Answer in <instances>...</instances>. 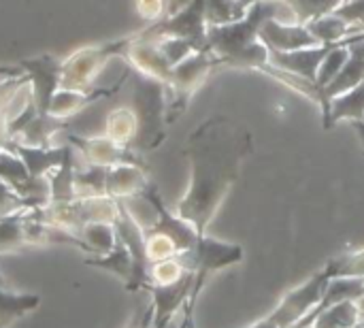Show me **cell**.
Returning <instances> with one entry per match:
<instances>
[{"instance_id":"obj_1","label":"cell","mask_w":364,"mask_h":328,"mask_svg":"<svg viewBox=\"0 0 364 328\" xmlns=\"http://www.w3.org/2000/svg\"><path fill=\"white\" fill-rule=\"evenodd\" d=\"M250 128L228 115H213L198 124L186 141L190 184L177 205V216L200 235L213 222L230 188L252 154Z\"/></svg>"},{"instance_id":"obj_2","label":"cell","mask_w":364,"mask_h":328,"mask_svg":"<svg viewBox=\"0 0 364 328\" xmlns=\"http://www.w3.org/2000/svg\"><path fill=\"white\" fill-rule=\"evenodd\" d=\"M132 111L136 117V137L132 149L136 154H149L158 149L168 134L166 115V85L158 79L139 75L132 70Z\"/></svg>"},{"instance_id":"obj_3","label":"cell","mask_w":364,"mask_h":328,"mask_svg":"<svg viewBox=\"0 0 364 328\" xmlns=\"http://www.w3.org/2000/svg\"><path fill=\"white\" fill-rule=\"evenodd\" d=\"M218 70V60L209 49L194 51L183 62L175 64L166 85V115L168 124H175L188 109L192 96L200 90L207 77Z\"/></svg>"},{"instance_id":"obj_4","label":"cell","mask_w":364,"mask_h":328,"mask_svg":"<svg viewBox=\"0 0 364 328\" xmlns=\"http://www.w3.org/2000/svg\"><path fill=\"white\" fill-rule=\"evenodd\" d=\"M136 34V32H134ZM134 34L107 41V43H94L87 47H81L73 51L68 58H64V68H62V88L66 90H87L92 88L96 75L105 68V64L111 58H122L126 47L132 43Z\"/></svg>"},{"instance_id":"obj_5","label":"cell","mask_w":364,"mask_h":328,"mask_svg":"<svg viewBox=\"0 0 364 328\" xmlns=\"http://www.w3.org/2000/svg\"><path fill=\"white\" fill-rule=\"evenodd\" d=\"M205 4L207 0H190L175 13H168L156 23H149L143 28V36L147 38H164V36H177L192 41L198 49H207V17H205Z\"/></svg>"},{"instance_id":"obj_6","label":"cell","mask_w":364,"mask_h":328,"mask_svg":"<svg viewBox=\"0 0 364 328\" xmlns=\"http://www.w3.org/2000/svg\"><path fill=\"white\" fill-rule=\"evenodd\" d=\"M139 199H145L151 205V209L156 211V222L149 228H145V233L160 235V237L168 239L173 243L177 256L183 254V252L194 250V245L198 243L200 233L190 222H186L183 218H179L177 213L166 209V205H164V201H162V196H160L154 181H149V186L143 190V194Z\"/></svg>"},{"instance_id":"obj_7","label":"cell","mask_w":364,"mask_h":328,"mask_svg":"<svg viewBox=\"0 0 364 328\" xmlns=\"http://www.w3.org/2000/svg\"><path fill=\"white\" fill-rule=\"evenodd\" d=\"M17 66L28 77L30 92H32V102H34L38 115H49L51 100H53L55 92L62 88L64 60H60V58H55L51 53H43V55H36V58L19 60Z\"/></svg>"},{"instance_id":"obj_8","label":"cell","mask_w":364,"mask_h":328,"mask_svg":"<svg viewBox=\"0 0 364 328\" xmlns=\"http://www.w3.org/2000/svg\"><path fill=\"white\" fill-rule=\"evenodd\" d=\"M358 41H364V30H358L352 36H348L343 41H337V43H320V45L303 47V49H296V51H273V49H269V51H271L273 64H277L279 68H286V70L316 83V77H318V70H320V64L324 62V58L335 47L352 45V43H358Z\"/></svg>"},{"instance_id":"obj_9","label":"cell","mask_w":364,"mask_h":328,"mask_svg":"<svg viewBox=\"0 0 364 328\" xmlns=\"http://www.w3.org/2000/svg\"><path fill=\"white\" fill-rule=\"evenodd\" d=\"M68 143L81 156L83 164L96 166H117V164H145L141 154L130 149L128 145H119L113 139L105 137H77L70 134Z\"/></svg>"},{"instance_id":"obj_10","label":"cell","mask_w":364,"mask_h":328,"mask_svg":"<svg viewBox=\"0 0 364 328\" xmlns=\"http://www.w3.org/2000/svg\"><path fill=\"white\" fill-rule=\"evenodd\" d=\"M328 280H331L328 273L322 269L318 275H314L301 288L288 292L284 297V301L279 303V307L269 316L275 320V324L279 328H292L322 301V295H324V288H326Z\"/></svg>"},{"instance_id":"obj_11","label":"cell","mask_w":364,"mask_h":328,"mask_svg":"<svg viewBox=\"0 0 364 328\" xmlns=\"http://www.w3.org/2000/svg\"><path fill=\"white\" fill-rule=\"evenodd\" d=\"M194 284V271H186L179 280L171 284H151L147 292L151 295L154 320L151 328H166L177 316L179 310L186 307Z\"/></svg>"},{"instance_id":"obj_12","label":"cell","mask_w":364,"mask_h":328,"mask_svg":"<svg viewBox=\"0 0 364 328\" xmlns=\"http://www.w3.org/2000/svg\"><path fill=\"white\" fill-rule=\"evenodd\" d=\"M122 58L126 60L130 70H134L139 75H145V77H151V79H158L162 83L168 81L171 70H173V66L168 64V60L160 51L158 43L154 38L143 36L141 30L134 34L132 43L126 47Z\"/></svg>"},{"instance_id":"obj_13","label":"cell","mask_w":364,"mask_h":328,"mask_svg":"<svg viewBox=\"0 0 364 328\" xmlns=\"http://www.w3.org/2000/svg\"><path fill=\"white\" fill-rule=\"evenodd\" d=\"M260 41L273 51H296L303 47L320 45L305 23L267 19L260 26Z\"/></svg>"},{"instance_id":"obj_14","label":"cell","mask_w":364,"mask_h":328,"mask_svg":"<svg viewBox=\"0 0 364 328\" xmlns=\"http://www.w3.org/2000/svg\"><path fill=\"white\" fill-rule=\"evenodd\" d=\"M149 171L145 164H117L107 169V196L128 201L141 196L149 186Z\"/></svg>"},{"instance_id":"obj_15","label":"cell","mask_w":364,"mask_h":328,"mask_svg":"<svg viewBox=\"0 0 364 328\" xmlns=\"http://www.w3.org/2000/svg\"><path fill=\"white\" fill-rule=\"evenodd\" d=\"M13 152L23 160L30 177L43 179L49 177L64 160L68 145H23V143H13Z\"/></svg>"},{"instance_id":"obj_16","label":"cell","mask_w":364,"mask_h":328,"mask_svg":"<svg viewBox=\"0 0 364 328\" xmlns=\"http://www.w3.org/2000/svg\"><path fill=\"white\" fill-rule=\"evenodd\" d=\"M126 81V79H124ZM124 81H119L117 85L105 90V88H87V90H66V88H60L51 100V107H49V115L55 117V120H68L77 113H81L85 107H90L92 102H96L98 98H105L109 96L111 92H117Z\"/></svg>"},{"instance_id":"obj_17","label":"cell","mask_w":364,"mask_h":328,"mask_svg":"<svg viewBox=\"0 0 364 328\" xmlns=\"http://www.w3.org/2000/svg\"><path fill=\"white\" fill-rule=\"evenodd\" d=\"M364 120V81L354 85L352 90L328 100V109L322 113V124L326 130L341 122Z\"/></svg>"},{"instance_id":"obj_18","label":"cell","mask_w":364,"mask_h":328,"mask_svg":"<svg viewBox=\"0 0 364 328\" xmlns=\"http://www.w3.org/2000/svg\"><path fill=\"white\" fill-rule=\"evenodd\" d=\"M360 81H364V41H358V43L350 45V55H348V62L343 64L341 73L322 90V98H324L322 113L328 109V100L331 98L352 90Z\"/></svg>"},{"instance_id":"obj_19","label":"cell","mask_w":364,"mask_h":328,"mask_svg":"<svg viewBox=\"0 0 364 328\" xmlns=\"http://www.w3.org/2000/svg\"><path fill=\"white\" fill-rule=\"evenodd\" d=\"M85 267H94V269H102L107 273H113L115 277H119L124 284L130 282L132 277V271H134V260H132V254L130 250L126 248L124 241H119L117 237V243L115 248L109 252V254H100V256H87L83 260Z\"/></svg>"},{"instance_id":"obj_20","label":"cell","mask_w":364,"mask_h":328,"mask_svg":"<svg viewBox=\"0 0 364 328\" xmlns=\"http://www.w3.org/2000/svg\"><path fill=\"white\" fill-rule=\"evenodd\" d=\"M38 305V295H15L9 290V286H0V328H9L15 320L34 312Z\"/></svg>"},{"instance_id":"obj_21","label":"cell","mask_w":364,"mask_h":328,"mask_svg":"<svg viewBox=\"0 0 364 328\" xmlns=\"http://www.w3.org/2000/svg\"><path fill=\"white\" fill-rule=\"evenodd\" d=\"M360 312V301H341L324 310L309 328H356L364 320Z\"/></svg>"},{"instance_id":"obj_22","label":"cell","mask_w":364,"mask_h":328,"mask_svg":"<svg viewBox=\"0 0 364 328\" xmlns=\"http://www.w3.org/2000/svg\"><path fill=\"white\" fill-rule=\"evenodd\" d=\"M305 26H307V30L314 34V38L318 43H337V41H343V38L352 36L354 32L363 30L360 26H352V23H348L346 19H341L335 13L311 19Z\"/></svg>"},{"instance_id":"obj_23","label":"cell","mask_w":364,"mask_h":328,"mask_svg":"<svg viewBox=\"0 0 364 328\" xmlns=\"http://www.w3.org/2000/svg\"><path fill=\"white\" fill-rule=\"evenodd\" d=\"M77 235L85 243L90 256L109 254L117 243L115 224H109V222H87Z\"/></svg>"},{"instance_id":"obj_24","label":"cell","mask_w":364,"mask_h":328,"mask_svg":"<svg viewBox=\"0 0 364 328\" xmlns=\"http://www.w3.org/2000/svg\"><path fill=\"white\" fill-rule=\"evenodd\" d=\"M258 0H207L205 17L207 26H226L245 17L250 6Z\"/></svg>"},{"instance_id":"obj_25","label":"cell","mask_w":364,"mask_h":328,"mask_svg":"<svg viewBox=\"0 0 364 328\" xmlns=\"http://www.w3.org/2000/svg\"><path fill=\"white\" fill-rule=\"evenodd\" d=\"M105 134L109 139H113L115 143L119 145H132L134 137H136V117H134V111L132 107H119V109H113L109 115H107V122H105ZM132 149V147H130Z\"/></svg>"},{"instance_id":"obj_26","label":"cell","mask_w":364,"mask_h":328,"mask_svg":"<svg viewBox=\"0 0 364 328\" xmlns=\"http://www.w3.org/2000/svg\"><path fill=\"white\" fill-rule=\"evenodd\" d=\"M26 211H19L15 216L0 220V254L28 248V239H26V231H23Z\"/></svg>"},{"instance_id":"obj_27","label":"cell","mask_w":364,"mask_h":328,"mask_svg":"<svg viewBox=\"0 0 364 328\" xmlns=\"http://www.w3.org/2000/svg\"><path fill=\"white\" fill-rule=\"evenodd\" d=\"M284 2H288L292 6L299 23H307L322 15L335 13L346 0H284Z\"/></svg>"},{"instance_id":"obj_28","label":"cell","mask_w":364,"mask_h":328,"mask_svg":"<svg viewBox=\"0 0 364 328\" xmlns=\"http://www.w3.org/2000/svg\"><path fill=\"white\" fill-rule=\"evenodd\" d=\"M328 277H364V250L341 254L324 267Z\"/></svg>"},{"instance_id":"obj_29","label":"cell","mask_w":364,"mask_h":328,"mask_svg":"<svg viewBox=\"0 0 364 328\" xmlns=\"http://www.w3.org/2000/svg\"><path fill=\"white\" fill-rule=\"evenodd\" d=\"M348 55H350V45H339L324 58V62L320 64L318 77H316V85L320 88V92L341 73L343 64L348 62Z\"/></svg>"},{"instance_id":"obj_30","label":"cell","mask_w":364,"mask_h":328,"mask_svg":"<svg viewBox=\"0 0 364 328\" xmlns=\"http://www.w3.org/2000/svg\"><path fill=\"white\" fill-rule=\"evenodd\" d=\"M26 209H36V207L28 199L19 196L13 186H9L6 181L0 179V220L15 216L19 211H26Z\"/></svg>"},{"instance_id":"obj_31","label":"cell","mask_w":364,"mask_h":328,"mask_svg":"<svg viewBox=\"0 0 364 328\" xmlns=\"http://www.w3.org/2000/svg\"><path fill=\"white\" fill-rule=\"evenodd\" d=\"M134 6H136V13L149 23L160 21L168 13V0H136Z\"/></svg>"},{"instance_id":"obj_32","label":"cell","mask_w":364,"mask_h":328,"mask_svg":"<svg viewBox=\"0 0 364 328\" xmlns=\"http://www.w3.org/2000/svg\"><path fill=\"white\" fill-rule=\"evenodd\" d=\"M335 15H339L341 19H346L352 26H360L364 30V0H346Z\"/></svg>"},{"instance_id":"obj_33","label":"cell","mask_w":364,"mask_h":328,"mask_svg":"<svg viewBox=\"0 0 364 328\" xmlns=\"http://www.w3.org/2000/svg\"><path fill=\"white\" fill-rule=\"evenodd\" d=\"M151 320H154V305L149 301V303L136 307L134 316L130 318V322L124 328H151Z\"/></svg>"},{"instance_id":"obj_34","label":"cell","mask_w":364,"mask_h":328,"mask_svg":"<svg viewBox=\"0 0 364 328\" xmlns=\"http://www.w3.org/2000/svg\"><path fill=\"white\" fill-rule=\"evenodd\" d=\"M247 328H279L275 324V320L271 318V316H267L264 320H260V322H256V324H252V327Z\"/></svg>"},{"instance_id":"obj_35","label":"cell","mask_w":364,"mask_h":328,"mask_svg":"<svg viewBox=\"0 0 364 328\" xmlns=\"http://www.w3.org/2000/svg\"><path fill=\"white\" fill-rule=\"evenodd\" d=\"M360 305H363V307H364V297H363V299H360Z\"/></svg>"}]
</instances>
